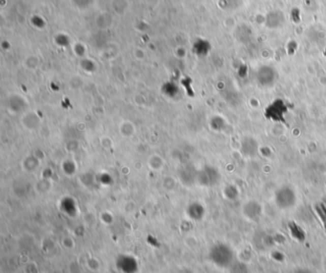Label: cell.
<instances>
[{
	"label": "cell",
	"mask_w": 326,
	"mask_h": 273,
	"mask_svg": "<svg viewBox=\"0 0 326 273\" xmlns=\"http://www.w3.org/2000/svg\"><path fill=\"white\" fill-rule=\"evenodd\" d=\"M290 273H314L311 269L309 268H305V267H299V268H295L293 271H291Z\"/></svg>",
	"instance_id": "cell-10"
},
{
	"label": "cell",
	"mask_w": 326,
	"mask_h": 273,
	"mask_svg": "<svg viewBox=\"0 0 326 273\" xmlns=\"http://www.w3.org/2000/svg\"><path fill=\"white\" fill-rule=\"evenodd\" d=\"M288 112V105L282 100H276L265 108L264 116L275 123L286 124Z\"/></svg>",
	"instance_id": "cell-3"
},
{
	"label": "cell",
	"mask_w": 326,
	"mask_h": 273,
	"mask_svg": "<svg viewBox=\"0 0 326 273\" xmlns=\"http://www.w3.org/2000/svg\"><path fill=\"white\" fill-rule=\"evenodd\" d=\"M297 193L291 186L283 185L275 193V203L281 210L293 208L297 203Z\"/></svg>",
	"instance_id": "cell-2"
},
{
	"label": "cell",
	"mask_w": 326,
	"mask_h": 273,
	"mask_svg": "<svg viewBox=\"0 0 326 273\" xmlns=\"http://www.w3.org/2000/svg\"><path fill=\"white\" fill-rule=\"evenodd\" d=\"M272 239L268 235L261 232V234H255V239H254V244L255 248L261 250L269 249L272 245Z\"/></svg>",
	"instance_id": "cell-7"
},
{
	"label": "cell",
	"mask_w": 326,
	"mask_h": 273,
	"mask_svg": "<svg viewBox=\"0 0 326 273\" xmlns=\"http://www.w3.org/2000/svg\"><path fill=\"white\" fill-rule=\"evenodd\" d=\"M225 196L231 201H234L239 198V189L234 186V185H229L226 189H225Z\"/></svg>",
	"instance_id": "cell-9"
},
{
	"label": "cell",
	"mask_w": 326,
	"mask_h": 273,
	"mask_svg": "<svg viewBox=\"0 0 326 273\" xmlns=\"http://www.w3.org/2000/svg\"><path fill=\"white\" fill-rule=\"evenodd\" d=\"M200 181L205 186H214L217 184L221 178L220 173L215 167H206L200 174Z\"/></svg>",
	"instance_id": "cell-6"
},
{
	"label": "cell",
	"mask_w": 326,
	"mask_h": 273,
	"mask_svg": "<svg viewBox=\"0 0 326 273\" xmlns=\"http://www.w3.org/2000/svg\"><path fill=\"white\" fill-rule=\"evenodd\" d=\"M211 259L215 265L221 268H229L235 260L234 251L226 243H218L211 251Z\"/></svg>",
	"instance_id": "cell-1"
},
{
	"label": "cell",
	"mask_w": 326,
	"mask_h": 273,
	"mask_svg": "<svg viewBox=\"0 0 326 273\" xmlns=\"http://www.w3.org/2000/svg\"><path fill=\"white\" fill-rule=\"evenodd\" d=\"M242 213L244 217L251 222H258L262 217L263 209L258 201L251 200L244 203L242 207Z\"/></svg>",
	"instance_id": "cell-4"
},
{
	"label": "cell",
	"mask_w": 326,
	"mask_h": 273,
	"mask_svg": "<svg viewBox=\"0 0 326 273\" xmlns=\"http://www.w3.org/2000/svg\"><path fill=\"white\" fill-rule=\"evenodd\" d=\"M258 150H259L258 142L254 137H243L242 140L240 141V152L245 157H249V158L255 157L258 153Z\"/></svg>",
	"instance_id": "cell-5"
},
{
	"label": "cell",
	"mask_w": 326,
	"mask_h": 273,
	"mask_svg": "<svg viewBox=\"0 0 326 273\" xmlns=\"http://www.w3.org/2000/svg\"><path fill=\"white\" fill-rule=\"evenodd\" d=\"M229 273H250L249 266L246 263L240 261V260H234L233 263L230 265Z\"/></svg>",
	"instance_id": "cell-8"
}]
</instances>
